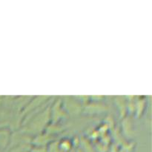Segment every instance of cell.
<instances>
[{
  "label": "cell",
  "mask_w": 152,
  "mask_h": 152,
  "mask_svg": "<svg viewBox=\"0 0 152 152\" xmlns=\"http://www.w3.org/2000/svg\"><path fill=\"white\" fill-rule=\"evenodd\" d=\"M10 142V132L6 129H0V149H5Z\"/></svg>",
  "instance_id": "cell-1"
}]
</instances>
